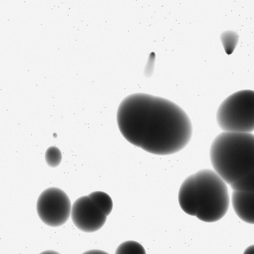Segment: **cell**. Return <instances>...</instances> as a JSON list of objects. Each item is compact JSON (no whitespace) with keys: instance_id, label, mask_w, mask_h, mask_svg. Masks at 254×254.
Wrapping results in <instances>:
<instances>
[{"instance_id":"1","label":"cell","mask_w":254,"mask_h":254,"mask_svg":"<svg viewBox=\"0 0 254 254\" xmlns=\"http://www.w3.org/2000/svg\"><path fill=\"white\" fill-rule=\"evenodd\" d=\"M117 122L128 142L154 155L180 151L192 134L191 121L183 109L169 100L147 93L125 97L119 106Z\"/></svg>"},{"instance_id":"2","label":"cell","mask_w":254,"mask_h":254,"mask_svg":"<svg viewBox=\"0 0 254 254\" xmlns=\"http://www.w3.org/2000/svg\"><path fill=\"white\" fill-rule=\"evenodd\" d=\"M178 201L186 213L211 223L226 214L230 196L227 183L214 170L205 169L185 179L179 190Z\"/></svg>"},{"instance_id":"3","label":"cell","mask_w":254,"mask_h":254,"mask_svg":"<svg viewBox=\"0 0 254 254\" xmlns=\"http://www.w3.org/2000/svg\"><path fill=\"white\" fill-rule=\"evenodd\" d=\"M209 156L214 171L231 185L254 170V134L223 131L213 140Z\"/></svg>"},{"instance_id":"4","label":"cell","mask_w":254,"mask_h":254,"mask_svg":"<svg viewBox=\"0 0 254 254\" xmlns=\"http://www.w3.org/2000/svg\"><path fill=\"white\" fill-rule=\"evenodd\" d=\"M216 119L223 131H254V91L242 90L229 96L219 106Z\"/></svg>"},{"instance_id":"5","label":"cell","mask_w":254,"mask_h":254,"mask_svg":"<svg viewBox=\"0 0 254 254\" xmlns=\"http://www.w3.org/2000/svg\"><path fill=\"white\" fill-rule=\"evenodd\" d=\"M70 199L62 190L51 187L40 194L36 210L41 220L46 225L57 227L65 223L71 215Z\"/></svg>"},{"instance_id":"6","label":"cell","mask_w":254,"mask_h":254,"mask_svg":"<svg viewBox=\"0 0 254 254\" xmlns=\"http://www.w3.org/2000/svg\"><path fill=\"white\" fill-rule=\"evenodd\" d=\"M70 215L75 227L86 233L100 230L107 217L88 195L81 196L74 201Z\"/></svg>"},{"instance_id":"7","label":"cell","mask_w":254,"mask_h":254,"mask_svg":"<svg viewBox=\"0 0 254 254\" xmlns=\"http://www.w3.org/2000/svg\"><path fill=\"white\" fill-rule=\"evenodd\" d=\"M231 202L239 218L245 222L254 224V192L233 190Z\"/></svg>"},{"instance_id":"8","label":"cell","mask_w":254,"mask_h":254,"mask_svg":"<svg viewBox=\"0 0 254 254\" xmlns=\"http://www.w3.org/2000/svg\"><path fill=\"white\" fill-rule=\"evenodd\" d=\"M88 196L107 216L109 215L113 209V203L109 194L102 191H95L90 193Z\"/></svg>"},{"instance_id":"9","label":"cell","mask_w":254,"mask_h":254,"mask_svg":"<svg viewBox=\"0 0 254 254\" xmlns=\"http://www.w3.org/2000/svg\"><path fill=\"white\" fill-rule=\"evenodd\" d=\"M238 33L233 30H226L221 33L220 40L226 53L231 55L239 41Z\"/></svg>"},{"instance_id":"10","label":"cell","mask_w":254,"mask_h":254,"mask_svg":"<svg viewBox=\"0 0 254 254\" xmlns=\"http://www.w3.org/2000/svg\"><path fill=\"white\" fill-rule=\"evenodd\" d=\"M115 254H146L144 247L137 242L127 241L117 248Z\"/></svg>"},{"instance_id":"11","label":"cell","mask_w":254,"mask_h":254,"mask_svg":"<svg viewBox=\"0 0 254 254\" xmlns=\"http://www.w3.org/2000/svg\"><path fill=\"white\" fill-rule=\"evenodd\" d=\"M230 186L233 190L254 192V170Z\"/></svg>"},{"instance_id":"12","label":"cell","mask_w":254,"mask_h":254,"mask_svg":"<svg viewBox=\"0 0 254 254\" xmlns=\"http://www.w3.org/2000/svg\"><path fill=\"white\" fill-rule=\"evenodd\" d=\"M45 159L49 166L52 168L57 167L62 161V152L57 147L50 146L46 151Z\"/></svg>"},{"instance_id":"13","label":"cell","mask_w":254,"mask_h":254,"mask_svg":"<svg viewBox=\"0 0 254 254\" xmlns=\"http://www.w3.org/2000/svg\"><path fill=\"white\" fill-rule=\"evenodd\" d=\"M82 254H109V253L100 250H90L87 251Z\"/></svg>"},{"instance_id":"14","label":"cell","mask_w":254,"mask_h":254,"mask_svg":"<svg viewBox=\"0 0 254 254\" xmlns=\"http://www.w3.org/2000/svg\"><path fill=\"white\" fill-rule=\"evenodd\" d=\"M243 254H254V245L249 246L245 250Z\"/></svg>"},{"instance_id":"15","label":"cell","mask_w":254,"mask_h":254,"mask_svg":"<svg viewBox=\"0 0 254 254\" xmlns=\"http://www.w3.org/2000/svg\"><path fill=\"white\" fill-rule=\"evenodd\" d=\"M39 254H61L53 250H46L40 253Z\"/></svg>"}]
</instances>
